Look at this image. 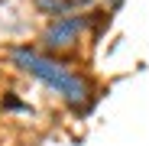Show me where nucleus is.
Here are the masks:
<instances>
[{"label": "nucleus", "instance_id": "1", "mask_svg": "<svg viewBox=\"0 0 149 146\" xmlns=\"http://www.w3.org/2000/svg\"><path fill=\"white\" fill-rule=\"evenodd\" d=\"M13 62L26 71V75L45 81L49 88H55V91L62 94V101H65L71 110L84 114V110L91 107V101H94V88H91V81H88L84 75H78V71H71L68 65L52 62V59L33 52V49H16V52H13Z\"/></svg>", "mask_w": 149, "mask_h": 146}, {"label": "nucleus", "instance_id": "2", "mask_svg": "<svg viewBox=\"0 0 149 146\" xmlns=\"http://www.w3.org/2000/svg\"><path fill=\"white\" fill-rule=\"evenodd\" d=\"M81 29H84V16H55V26L45 33V39L49 45H68Z\"/></svg>", "mask_w": 149, "mask_h": 146}, {"label": "nucleus", "instance_id": "3", "mask_svg": "<svg viewBox=\"0 0 149 146\" xmlns=\"http://www.w3.org/2000/svg\"><path fill=\"white\" fill-rule=\"evenodd\" d=\"M104 3H110V7H120V0H104Z\"/></svg>", "mask_w": 149, "mask_h": 146}]
</instances>
